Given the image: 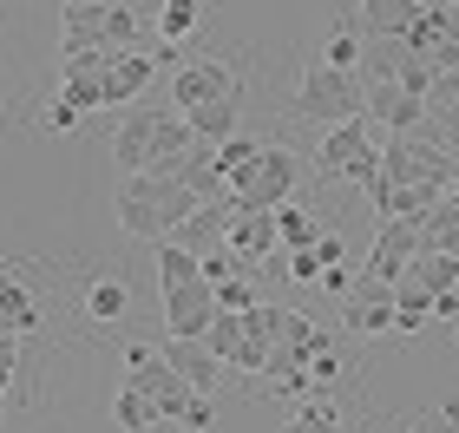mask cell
<instances>
[{
	"label": "cell",
	"instance_id": "obj_32",
	"mask_svg": "<svg viewBox=\"0 0 459 433\" xmlns=\"http://www.w3.org/2000/svg\"><path fill=\"white\" fill-rule=\"evenodd\" d=\"M361 47H368V39L354 27H335L322 39V59H328V66H342V73H361Z\"/></svg>",
	"mask_w": 459,
	"mask_h": 433
},
{
	"label": "cell",
	"instance_id": "obj_28",
	"mask_svg": "<svg viewBox=\"0 0 459 433\" xmlns=\"http://www.w3.org/2000/svg\"><path fill=\"white\" fill-rule=\"evenodd\" d=\"M256 158H263V138H223L217 144V164H223V178H230V191H237V184L249 178V171H256Z\"/></svg>",
	"mask_w": 459,
	"mask_h": 433
},
{
	"label": "cell",
	"instance_id": "obj_5",
	"mask_svg": "<svg viewBox=\"0 0 459 433\" xmlns=\"http://www.w3.org/2000/svg\"><path fill=\"white\" fill-rule=\"evenodd\" d=\"M125 368H132V387H144V394L158 401L164 427H184V420H191V407H197V387L184 381L171 361H164V348H144V342H132V348H125Z\"/></svg>",
	"mask_w": 459,
	"mask_h": 433
},
{
	"label": "cell",
	"instance_id": "obj_40",
	"mask_svg": "<svg viewBox=\"0 0 459 433\" xmlns=\"http://www.w3.org/2000/svg\"><path fill=\"white\" fill-rule=\"evenodd\" d=\"M433 316H446V322L459 316V289H440V296H433Z\"/></svg>",
	"mask_w": 459,
	"mask_h": 433
},
{
	"label": "cell",
	"instance_id": "obj_35",
	"mask_svg": "<svg viewBox=\"0 0 459 433\" xmlns=\"http://www.w3.org/2000/svg\"><path fill=\"white\" fill-rule=\"evenodd\" d=\"M427 132L459 158V106H427Z\"/></svg>",
	"mask_w": 459,
	"mask_h": 433
},
{
	"label": "cell",
	"instance_id": "obj_27",
	"mask_svg": "<svg viewBox=\"0 0 459 433\" xmlns=\"http://www.w3.org/2000/svg\"><path fill=\"white\" fill-rule=\"evenodd\" d=\"M282 433H342V414H335V401H328L322 387H316V394H308L296 414H289V427H282Z\"/></svg>",
	"mask_w": 459,
	"mask_h": 433
},
{
	"label": "cell",
	"instance_id": "obj_17",
	"mask_svg": "<svg viewBox=\"0 0 459 433\" xmlns=\"http://www.w3.org/2000/svg\"><path fill=\"white\" fill-rule=\"evenodd\" d=\"M223 243H230L243 263H256V270H263V263L282 250V243H276V211H237V223H230Z\"/></svg>",
	"mask_w": 459,
	"mask_h": 433
},
{
	"label": "cell",
	"instance_id": "obj_3",
	"mask_svg": "<svg viewBox=\"0 0 459 433\" xmlns=\"http://www.w3.org/2000/svg\"><path fill=\"white\" fill-rule=\"evenodd\" d=\"M381 184H433V191H453L459 158L427 126L420 132H387L381 138Z\"/></svg>",
	"mask_w": 459,
	"mask_h": 433
},
{
	"label": "cell",
	"instance_id": "obj_7",
	"mask_svg": "<svg viewBox=\"0 0 459 433\" xmlns=\"http://www.w3.org/2000/svg\"><path fill=\"white\" fill-rule=\"evenodd\" d=\"M342 328H354V335H387L394 328V282H381L374 270L354 276L348 296H342Z\"/></svg>",
	"mask_w": 459,
	"mask_h": 433
},
{
	"label": "cell",
	"instance_id": "obj_34",
	"mask_svg": "<svg viewBox=\"0 0 459 433\" xmlns=\"http://www.w3.org/2000/svg\"><path fill=\"white\" fill-rule=\"evenodd\" d=\"M106 47H112V53L138 47V13L125 7V0H118V7H112V20H106Z\"/></svg>",
	"mask_w": 459,
	"mask_h": 433
},
{
	"label": "cell",
	"instance_id": "obj_22",
	"mask_svg": "<svg viewBox=\"0 0 459 433\" xmlns=\"http://www.w3.org/2000/svg\"><path fill=\"white\" fill-rule=\"evenodd\" d=\"M152 250H158V289H184V282H197V276H204V256H197V250H184V243L164 237V243H152Z\"/></svg>",
	"mask_w": 459,
	"mask_h": 433
},
{
	"label": "cell",
	"instance_id": "obj_31",
	"mask_svg": "<svg viewBox=\"0 0 459 433\" xmlns=\"http://www.w3.org/2000/svg\"><path fill=\"white\" fill-rule=\"evenodd\" d=\"M197 20H204V0H164L158 7V39H178L184 47V39L197 33Z\"/></svg>",
	"mask_w": 459,
	"mask_h": 433
},
{
	"label": "cell",
	"instance_id": "obj_21",
	"mask_svg": "<svg viewBox=\"0 0 459 433\" xmlns=\"http://www.w3.org/2000/svg\"><path fill=\"white\" fill-rule=\"evenodd\" d=\"M118 0H59V27L73 39H106V20H112Z\"/></svg>",
	"mask_w": 459,
	"mask_h": 433
},
{
	"label": "cell",
	"instance_id": "obj_1",
	"mask_svg": "<svg viewBox=\"0 0 459 433\" xmlns=\"http://www.w3.org/2000/svg\"><path fill=\"white\" fill-rule=\"evenodd\" d=\"M197 204L204 197L171 171H132L118 184V230L138 237V243H164V237H178V223L191 217Z\"/></svg>",
	"mask_w": 459,
	"mask_h": 433
},
{
	"label": "cell",
	"instance_id": "obj_9",
	"mask_svg": "<svg viewBox=\"0 0 459 433\" xmlns=\"http://www.w3.org/2000/svg\"><path fill=\"white\" fill-rule=\"evenodd\" d=\"M413 256H420V223H413V217H381V223H374L368 270L381 276V282H401Z\"/></svg>",
	"mask_w": 459,
	"mask_h": 433
},
{
	"label": "cell",
	"instance_id": "obj_20",
	"mask_svg": "<svg viewBox=\"0 0 459 433\" xmlns=\"http://www.w3.org/2000/svg\"><path fill=\"white\" fill-rule=\"evenodd\" d=\"M112 427H125V433H152V427H164V414H158V401L144 394V387L125 381L118 394H112Z\"/></svg>",
	"mask_w": 459,
	"mask_h": 433
},
{
	"label": "cell",
	"instance_id": "obj_33",
	"mask_svg": "<svg viewBox=\"0 0 459 433\" xmlns=\"http://www.w3.org/2000/svg\"><path fill=\"white\" fill-rule=\"evenodd\" d=\"M211 289H217V308H237V316L263 302L256 296V276H230V282H211Z\"/></svg>",
	"mask_w": 459,
	"mask_h": 433
},
{
	"label": "cell",
	"instance_id": "obj_23",
	"mask_svg": "<svg viewBox=\"0 0 459 433\" xmlns=\"http://www.w3.org/2000/svg\"><path fill=\"white\" fill-rule=\"evenodd\" d=\"M361 20H368V33L407 39V27L420 20V0H361Z\"/></svg>",
	"mask_w": 459,
	"mask_h": 433
},
{
	"label": "cell",
	"instance_id": "obj_29",
	"mask_svg": "<svg viewBox=\"0 0 459 433\" xmlns=\"http://www.w3.org/2000/svg\"><path fill=\"white\" fill-rule=\"evenodd\" d=\"M316 237H322L316 211H302V204H282V211H276V243H282V250H308Z\"/></svg>",
	"mask_w": 459,
	"mask_h": 433
},
{
	"label": "cell",
	"instance_id": "obj_42",
	"mask_svg": "<svg viewBox=\"0 0 459 433\" xmlns=\"http://www.w3.org/2000/svg\"><path fill=\"white\" fill-rule=\"evenodd\" d=\"M407 433H427V427H407Z\"/></svg>",
	"mask_w": 459,
	"mask_h": 433
},
{
	"label": "cell",
	"instance_id": "obj_41",
	"mask_svg": "<svg viewBox=\"0 0 459 433\" xmlns=\"http://www.w3.org/2000/svg\"><path fill=\"white\" fill-rule=\"evenodd\" d=\"M7 387H13V375H7V368H0V401H7Z\"/></svg>",
	"mask_w": 459,
	"mask_h": 433
},
{
	"label": "cell",
	"instance_id": "obj_43",
	"mask_svg": "<svg viewBox=\"0 0 459 433\" xmlns=\"http://www.w3.org/2000/svg\"><path fill=\"white\" fill-rule=\"evenodd\" d=\"M453 7H459V0H453Z\"/></svg>",
	"mask_w": 459,
	"mask_h": 433
},
{
	"label": "cell",
	"instance_id": "obj_25",
	"mask_svg": "<svg viewBox=\"0 0 459 433\" xmlns=\"http://www.w3.org/2000/svg\"><path fill=\"white\" fill-rule=\"evenodd\" d=\"M0 322H7L13 335H33V328H39L33 296H27V289H20V276H7V270H0Z\"/></svg>",
	"mask_w": 459,
	"mask_h": 433
},
{
	"label": "cell",
	"instance_id": "obj_37",
	"mask_svg": "<svg viewBox=\"0 0 459 433\" xmlns=\"http://www.w3.org/2000/svg\"><path fill=\"white\" fill-rule=\"evenodd\" d=\"M308 375H316V387H328V381H335V375H342V355H335V335H328V342L316 348V355H308Z\"/></svg>",
	"mask_w": 459,
	"mask_h": 433
},
{
	"label": "cell",
	"instance_id": "obj_6",
	"mask_svg": "<svg viewBox=\"0 0 459 433\" xmlns=\"http://www.w3.org/2000/svg\"><path fill=\"white\" fill-rule=\"evenodd\" d=\"M296 184H302V158L289 144H263L256 171L237 184V211H282L296 197Z\"/></svg>",
	"mask_w": 459,
	"mask_h": 433
},
{
	"label": "cell",
	"instance_id": "obj_4",
	"mask_svg": "<svg viewBox=\"0 0 459 433\" xmlns=\"http://www.w3.org/2000/svg\"><path fill=\"white\" fill-rule=\"evenodd\" d=\"M316 171L322 178H348V184H368L381 178V144H374L368 118H342V126H328L322 144H316Z\"/></svg>",
	"mask_w": 459,
	"mask_h": 433
},
{
	"label": "cell",
	"instance_id": "obj_30",
	"mask_svg": "<svg viewBox=\"0 0 459 433\" xmlns=\"http://www.w3.org/2000/svg\"><path fill=\"white\" fill-rule=\"evenodd\" d=\"M125 308H132V289H125L118 276H99V282L86 289V316H92V322H118Z\"/></svg>",
	"mask_w": 459,
	"mask_h": 433
},
{
	"label": "cell",
	"instance_id": "obj_8",
	"mask_svg": "<svg viewBox=\"0 0 459 433\" xmlns=\"http://www.w3.org/2000/svg\"><path fill=\"white\" fill-rule=\"evenodd\" d=\"M223 316L217 308V289L211 282H184V289H164V335H184V342H204L211 322Z\"/></svg>",
	"mask_w": 459,
	"mask_h": 433
},
{
	"label": "cell",
	"instance_id": "obj_36",
	"mask_svg": "<svg viewBox=\"0 0 459 433\" xmlns=\"http://www.w3.org/2000/svg\"><path fill=\"white\" fill-rule=\"evenodd\" d=\"M322 270H328V263L316 256V243H308V250H282V276H296V282H322Z\"/></svg>",
	"mask_w": 459,
	"mask_h": 433
},
{
	"label": "cell",
	"instance_id": "obj_2",
	"mask_svg": "<svg viewBox=\"0 0 459 433\" xmlns=\"http://www.w3.org/2000/svg\"><path fill=\"white\" fill-rule=\"evenodd\" d=\"M289 118H302V126H322V132L342 126V118H368V79L328 66V59L316 53V59L302 66L296 99H289Z\"/></svg>",
	"mask_w": 459,
	"mask_h": 433
},
{
	"label": "cell",
	"instance_id": "obj_10",
	"mask_svg": "<svg viewBox=\"0 0 459 433\" xmlns=\"http://www.w3.org/2000/svg\"><path fill=\"white\" fill-rule=\"evenodd\" d=\"M230 92H243V79L230 73L223 59H191V66H178V79H171V106L178 112H197V106L230 99Z\"/></svg>",
	"mask_w": 459,
	"mask_h": 433
},
{
	"label": "cell",
	"instance_id": "obj_38",
	"mask_svg": "<svg viewBox=\"0 0 459 433\" xmlns=\"http://www.w3.org/2000/svg\"><path fill=\"white\" fill-rule=\"evenodd\" d=\"M316 256L328 263V270H335V263H342V237H335V230H322V237H316Z\"/></svg>",
	"mask_w": 459,
	"mask_h": 433
},
{
	"label": "cell",
	"instance_id": "obj_18",
	"mask_svg": "<svg viewBox=\"0 0 459 433\" xmlns=\"http://www.w3.org/2000/svg\"><path fill=\"white\" fill-rule=\"evenodd\" d=\"M413 289H427V296H440V289H459V250H420L407 263V276Z\"/></svg>",
	"mask_w": 459,
	"mask_h": 433
},
{
	"label": "cell",
	"instance_id": "obj_39",
	"mask_svg": "<svg viewBox=\"0 0 459 433\" xmlns=\"http://www.w3.org/2000/svg\"><path fill=\"white\" fill-rule=\"evenodd\" d=\"M0 368H7V375H20V335H0Z\"/></svg>",
	"mask_w": 459,
	"mask_h": 433
},
{
	"label": "cell",
	"instance_id": "obj_19",
	"mask_svg": "<svg viewBox=\"0 0 459 433\" xmlns=\"http://www.w3.org/2000/svg\"><path fill=\"white\" fill-rule=\"evenodd\" d=\"M184 118H191V132H197V138L223 144V138H237V118H243V92H230V99H211V106H197V112H184Z\"/></svg>",
	"mask_w": 459,
	"mask_h": 433
},
{
	"label": "cell",
	"instance_id": "obj_12",
	"mask_svg": "<svg viewBox=\"0 0 459 433\" xmlns=\"http://www.w3.org/2000/svg\"><path fill=\"white\" fill-rule=\"evenodd\" d=\"M230 223H237V191H230V197H204L197 211L178 223V237H171V243H184V250H197V256H204V250H217V243L230 237Z\"/></svg>",
	"mask_w": 459,
	"mask_h": 433
},
{
	"label": "cell",
	"instance_id": "obj_24",
	"mask_svg": "<svg viewBox=\"0 0 459 433\" xmlns=\"http://www.w3.org/2000/svg\"><path fill=\"white\" fill-rule=\"evenodd\" d=\"M328 342V328L316 316H302V308H282V328H276V348H289V355H316V348Z\"/></svg>",
	"mask_w": 459,
	"mask_h": 433
},
{
	"label": "cell",
	"instance_id": "obj_11",
	"mask_svg": "<svg viewBox=\"0 0 459 433\" xmlns=\"http://www.w3.org/2000/svg\"><path fill=\"white\" fill-rule=\"evenodd\" d=\"M368 112L381 132H420L427 126V99L407 92L401 79H381V86H368Z\"/></svg>",
	"mask_w": 459,
	"mask_h": 433
},
{
	"label": "cell",
	"instance_id": "obj_14",
	"mask_svg": "<svg viewBox=\"0 0 459 433\" xmlns=\"http://www.w3.org/2000/svg\"><path fill=\"white\" fill-rule=\"evenodd\" d=\"M204 342L217 348V361H223V368H243V375H263V361H269V348L249 342V328H243L237 308H223V316L211 322V335H204Z\"/></svg>",
	"mask_w": 459,
	"mask_h": 433
},
{
	"label": "cell",
	"instance_id": "obj_16",
	"mask_svg": "<svg viewBox=\"0 0 459 433\" xmlns=\"http://www.w3.org/2000/svg\"><path fill=\"white\" fill-rule=\"evenodd\" d=\"M164 361H171L178 375L197 387V394H217V381H223V361H217V348H211V342H184V335H164Z\"/></svg>",
	"mask_w": 459,
	"mask_h": 433
},
{
	"label": "cell",
	"instance_id": "obj_15",
	"mask_svg": "<svg viewBox=\"0 0 459 433\" xmlns=\"http://www.w3.org/2000/svg\"><path fill=\"white\" fill-rule=\"evenodd\" d=\"M164 118H171V112H144V106H138V112H125V126H118V138H112V158L125 164V171H144V164H152Z\"/></svg>",
	"mask_w": 459,
	"mask_h": 433
},
{
	"label": "cell",
	"instance_id": "obj_13",
	"mask_svg": "<svg viewBox=\"0 0 459 433\" xmlns=\"http://www.w3.org/2000/svg\"><path fill=\"white\" fill-rule=\"evenodd\" d=\"M158 79V53H138V47H125V53H112V66H106V106H138V92Z\"/></svg>",
	"mask_w": 459,
	"mask_h": 433
},
{
	"label": "cell",
	"instance_id": "obj_44",
	"mask_svg": "<svg viewBox=\"0 0 459 433\" xmlns=\"http://www.w3.org/2000/svg\"><path fill=\"white\" fill-rule=\"evenodd\" d=\"M342 433H348V427H342Z\"/></svg>",
	"mask_w": 459,
	"mask_h": 433
},
{
	"label": "cell",
	"instance_id": "obj_26",
	"mask_svg": "<svg viewBox=\"0 0 459 433\" xmlns=\"http://www.w3.org/2000/svg\"><path fill=\"white\" fill-rule=\"evenodd\" d=\"M427 316H433V296H427V289L394 282V328H401V335H420Z\"/></svg>",
	"mask_w": 459,
	"mask_h": 433
}]
</instances>
